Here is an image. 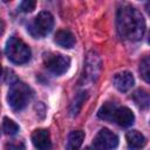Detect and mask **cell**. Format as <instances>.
Returning a JSON list of instances; mask_svg holds the SVG:
<instances>
[{"instance_id": "obj_1", "label": "cell", "mask_w": 150, "mask_h": 150, "mask_svg": "<svg viewBox=\"0 0 150 150\" xmlns=\"http://www.w3.org/2000/svg\"><path fill=\"white\" fill-rule=\"evenodd\" d=\"M116 26L118 34L131 41L141 40L145 33V20L142 13L131 6H123L117 11Z\"/></svg>"}, {"instance_id": "obj_2", "label": "cell", "mask_w": 150, "mask_h": 150, "mask_svg": "<svg viewBox=\"0 0 150 150\" xmlns=\"http://www.w3.org/2000/svg\"><path fill=\"white\" fill-rule=\"evenodd\" d=\"M5 52L7 57L13 63H16V64H22L28 62L32 55L29 46L18 36H11L8 39Z\"/></svg>"}, {"instance_id": "obj_3", "label": "cell", "mask_w": 150, "mask_h": 150, "mask_svg": "<svg viewBox=\"0 0 150 150\" xmlns=\"http://www.w3.org/2000/svg\"><path fill=\"white\" fill-rule=\"evenodd\" d=\"M30 97H32L30 88L22 82H15L11 86L8 90L7 101L13 110L20 111L28 104Z\"/></svg>"}, {"instance_id": "obj_4", "label": "cell", "mask_w": 150, "mask_h": 150, "mask_svg": "<svg viewBox=\"0 0 150 150\" xmlns=\"http://www.w3.org/2000/svg\"><path fill=\"white\" fill-rule=\"evenodd\" d=\"M54 27V18L49 12H40L33 25L29 27V32L34 35V36H45L48 33H50V30Z\"/></svg>"}, {"instance_id": "obj_5", "label": "cell", "mask_w": 150, "mask_h": 150, "mask_svg": "<svg viewBox=\"0 0 150 150\" xmlns=\"http://www.w3.org/2000/svg\"><path fill=\"white\" fill-rule=\"evenodd\" d=\"M45 66L50 73L55 75H62L68 70L70 66V59L62 54H48L45 57Z\"/></svg>"}, {"instance_id": "obj_6", "label": "cell", "mask_w": 150, "mask_h": 150, "mask_svg": "<svg viewBox=\"0 0 150 150\" xmlns=\"http://www.w3.org/2000/svg\"><path fill=\"white\" fill-rule=\"evenodd\" d=\"M118 144V137L109 129H101L94 138V146L96 150H112Z\"/></svg>"}, {"instance_id": "obj_7", "label": "cell", "mask_w": 150, "mask_h": 150, "mask_svg": "<svg viewBox=\"0 0 150 150\" xmlns=\"http://www.w3.org/2000/svg\"><path fill=\"white\" fill-rule=\"evenodd\" d=\"M32 143L36 150H52L49 131L46 129H36L32 134Z\"/></svg>"}, {"instance_id": "obj_8", "label": "cell", "mask_w": 150, "mask_h": 150, "mask_svg": "<svg viewBox=\"0 0 150 150\" xmlns=\"http://www.w3.org/2000/svg\"><path fill=\"white\" fill-rule=\"evenodd\" d=\"M135 83V79L130 71H121L114 77V86L122 93H125L132 88Z\"/></svg>"}, {"instance_id": "obj_9", "label": "cell", "mask_w": 150, "mask_h": 150, "mask_svg": "<svg viewBox=\"0 0 150 150\" xmlns=\"http://www.w3.org/2000/svg\"><path fill=\"white\" fill-rule=\"evenodd\" d=\"M114 121L121 127H130L135 121V116L129 108L122 107L116 109L114 115Z\"/></svg>"}, {"instance_id": "obj_10", "label": "cell", "mask_w": 150, "mask_h": 150, "mask_svg": "<svg viewBox=\"0 0 150 150\" xmlns=\"http://www.w3.org/2000/svg\"><path fill=\"white\" fill-rule=\"evenodd\" d=\"M125 139H127V144H128L129 149H131V150H139L146 143L145 137L137 130L128 131L125 135Z\"/></svg>"}, {"instance_id": "obj_11", "label": "cell", "mask_w": 150, "mask_h": 150, "mask_svg": "<svg viewBox=\"0 0 150 150\" xmlns=\"http://www.w3.org/2000/svg\"><path fill=\"white\" fill-rule=\"evenodd\" d=\"M54 41L62 48H71L75 45V38L68 29H60L56 32Z\"/></svg>"}, {"instance_id": "obj_12", "label": "cell", "mask_w": 150, "mask_h": 150, "mask_svg": "<svg viewBox=\"0 0 150 150\" xmlns=\"http://www.w3.org/2000/svg\"><path fill=\"white\" fill-rule=\"evenodd\" d=\"M84 132L81 130L71 131L67 139V150H79L83 143Z\"/></svg>"}, {"instance_id": "obj_13", "label": "cell", "mask_w": 150, "mask_h": 150, "mask_svg": "<svg viewBox=\"0 0 150 150\" xmlns=\"http://www.w3.org/2000/svg\"><path fill=\"white\" fill-rule=\"evenodd\" d=\"M116 105L111 102H105L98 110L97 112V116L101 118V120H104V121H114V115H115V111H116Z\"/></svg>"}, {"instance_id": "obj_14", "label": "cell", "mask_w": 150, "mask_h": 150, "mask_svg": "<svg viewBox=\"0 0 150 150\" xmlns=\"http://www.w3.org/2000/svg\"><path fill=\"white\" fill-rule=\"evenodd\" d=\"M86 100H87V93L86 91L79 93L75 96V98L73 100V102L70 104V108H69V112H70L71 116H76L80 112V110L82 109L83 103L86 102Z\"/></svg>"}, {"instance_id": "obj_15", "label": "cell", "mask_w": 150, "mask_h": 150, "mask_svg": "<svg viewBox=\"0 0 150 150\" xmlns=\"http://www.w3.org/2000/svg\"><path fill=\"white\" fill-rule=\"evenodd\" d=\"M134 101L135 103L142 108V109H146L149 107V103H150V98H149V94L146 90L144 89H138L134 93Z\"/></svg>"}, {"instance_id": "obj_16", "label": "cell", "mask_w": 150, "mask_h": 150, "mask_svg": "<svg viewBox=\"0 0 150 150\" xmlns=\"http://www.w3.org/2000/svg\"><path fill=\"white\" fill-rule=\"evenodd\" d=\"M2 129H4L5 134L12 136V135H15L19 131V125L13 120H11L8 117H5L4 122H2Z\"/></svg>"}, {"instance_id": "obj_17", "label": "cell", "mask_w": 150, "mask_h": 150, "mask_svg": "<svg viewBox=\"0 0 150 150\" xmlns=\"http://www.w3.org/2000/svg\"><path fill=\"white\" fill-rule=\"evenodd\" d=\"M149 67H150L149 57L145 56V57L141 61V64H139V73H141V76L143 77V80H144L145 82H149V81H150V71H149Z\"/></svg>"}, {"instance_id": "obj_18", "label": "cell", "mask_w": 150, "mask_h": 150, "mask_svg": "<svg viewBox=\"0 0 150 150\" xmlns=\"http://www.w3.org/2000/svg\"><path fill=\"white\" fill-rule=\"evenodd\" d=\"M35 6H36V2L34 0H25L20 4V9L25 13H28L35 9Z\"/></svg>"}, {"instance_id": "obj_19", "label": "cell", "mask_w": 150, "mask_h": 150, "mask_svg": "<svg viewBox=\"0 0 150 150\" xmlns=\"http://www.w3.org/2000/svg\"><path fill=\"white\" fill-rule=\"evenodd\" d=\"M6 150H25L22 144H8L6 146Z\"/></svg>"}, {"instance_id": "obj_20", "label": "cell", "mask_w": 150, "mask_h": 150, "mask_svg": "<svg viewBox=\"0 0 150 150\" xmlns=\"http://www.w3.org/2000/svg\"><path fill=\"white\" fill-rule=\"evenodd\" d=\"M84 150H93V149H91L90 146H86V148H84Z\"/></svg>"}, {"instance_id": "obj_21", "label": "cell", "mask_w": 150, "mask_h": 150, "mask_svg": "<svg viewBox=\"0 0 150 150\" xmlns=\"http://www.w3.org/2000/svg\"><path fill=\"white\" fill-rule=\"evenodd\" d=\"M1 71H2V69H1V66H0V76H1Z\"/></svg>"}]
</instances>
